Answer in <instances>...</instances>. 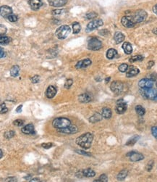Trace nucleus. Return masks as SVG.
I'll return each instance as SVG.
<instances>
[{
	"instance_id": "9d476101",
	"label": "nucleus",
	"mask_w": 157,
	"mask_h": 182,
	"mask_svg": "<svg viewBox=\"0 0 157 182\" xmlns=\"http://www.w3.org/2000/svg\"><path fill=\"white\" fill-rule=\"evenodd\" d=\"M127 103L123 100H120L117 101L115 107V111L117 114H123L127 110Z\"/></svg>"
},
{
	"instance_id": "a18cd8bd",
	"label": "nucleus",
	"mask_w": 157,
	"mask_h": 182,
	"mask_svg": "<svg viewBox=\"0 0 157 182\" xmlns=\"http://www.w3.org/2000/svg\"><path fill=\"white\" fill-rule=\"evenodd\" d=\"M153 161H149L148 163L147 164V166H146V170L148 171H151L152 168H153Z\"/></svg>"
},
{
	"instance_id": "a878e982",
	"label": "nucleus",
	"mask_w": 157,
	"mask_h": 182,
	"mask_svg": "<svg viewBox=\"0 0 157 182\" xmlns=\"http://www.w3.org/2000/svg\"><path fill=\"white\" fill-rule=\"evenodd\" d=\"M102 116L103 118H104L106 119H109L112 117V112L111 109L108 107H104L102 109Z\"/></svg>"
},
{
	"instance_id": "2eb2a0df",
	"label": "nucleus",
	"mask_w": 157,
	"mask_h": 182,
	"mask_svg": "<svg viewBox=\"0 0 157 182\" xmlns=\"http://www.w3.org/2000/svg\"><path fill=\"white\" fill-rule=\"evenodd\" d=\"M93 96L90 93H83L82 95H79L78 100L80 102L82 103H88L92 101Z\"/></svg>"
},
{
	"instance_id": "7c9ffc66",
	"label": "nucleus",
	"mask_w": 157,
	"mask_h": 182,
	"mask_svg": "<svg viewBox=\"0 0 157 182\" xmlns=\"http://www.w3.org/2000/svg\"><path fill=\"white\" fill-rule=\"evenodd\" d=\"M80 30H81V26H80V23H77V22H74L72 23V31H73V34H78L80 31Z\"/></svg>"
},
{
	"instance_id": "603ef678",
	"label": "nucleus",
	"mask_w": 157,
	"mask_h": 182,
	"mask_svg": "<svg viewBox=\"0 0 157 182\" xmlns=\"http://www.w3.org/2000/svg\"><path fill=\"white\" fill-rule=\"evenodd\" d=\"M5 56H6L5 52H4V50H3L2 48H1V55H0V57L3 58V57H5Z\"/></svg>"
},
{
	"instance_id": "c9c22d12",
	"label": "nucleus",
	"mask_w": 157,
	"mask_h": 182,
	"mask_svg": "<svg viewBox=\"0 0 157 182\" xmlns=\"http://www.w3.org/2000/svg\"><path fill=\"white\" fill-rule=\"evenodd\" d=\"M97 16H98V14L96 13V12H88V13L86 14V15H85L86 18H87V19H88V20L94 19V18H96Z\"/></svg>"
},
{
	"instance_id": "09e8293b",
	"label": "nucleus",
	"mask_w": 157,
	"mask_h": 182,
	"mask_svg": "<svg viewBox=\"0 0 157 182\" xmlns=\"http://www.w3.org/2000/svg\"><path fill=\"white\" fill-rule=\"evenodd\" d=\"M64 11H65V10H55L52 11V15H60L62 14Z\"/></svg>"
},
{
	"instance_id": "8fccbe9b",
	"label": "nucleus",
	"mask_w": 157,
	"mask_h": 182,
	"mask_svg": "<svg viewBox=\"0 0 157 182\" xmlns=\"http://www.w3.org/2000/svg\"><path fill=\"white\" fill-rule=\"evenodd\" d=\"M41 146H42V147H43V148H45V149H49L52 147L53 144L52 143H44V144H42Z\"/></svg>"
},
{
	"instance_id": "79ce46f5",
	"label": "nucleus",
	"mask_w": 157,
	"mask_h": 182,
	"mask_svg": "<svg viewBox=\"0 0 157 182\" xmlns=\"http://www.w3.org/2000/svg\"><path fill=\"white\" fill-rule=\"evenodd\" d=\"M7 111H8V108L6 107L5 104H4V103H2V104L1 105V114L6 113Z\"/></svg>"
},
{
	"instance_id": "864d4df0",
	"label": "nucleus",
	"mask_w": 157,
	"mask_h": 182,
	"mask_svg": "<svg viewBox=\"0 0 157 182\" xmlns=\"http://www.w3.org/2000/svg\"><path fill=\"white\" fill-rule=\"evenodd\" d=\"M148 64V68H151V67L154 65V62H153V61H150Z\"/></svg>"
},
{
	"instance_id": "39448f33",
	"label": "nucleus",
	"mask_w": 157,
	"mask_h": 182,
	"mask_svg": "<svg viewBox=\"0 0 157 182\" xmlns=\"http://www.w3.org/2000/svg\"><path fill=\"white\" fill-rule=\"evenodd\" d=\"M102 47V43L99 39L96 37H92L88 42V49L93 50V51H96L99 50Z\"/></svg>"
},
{
	"instance_id": "a211bd4d",
	"label": "nucleus",
	"mask_w": 157,
	"mask_h": 182,
	"mask_svg": "<svg viewBox=\"0 0 157 182\" xmlns=\"http://www.w3.org/2000/svg\"><path fill=\"white\" fill-rule=\"evenodd\" d=\"M68 0H49V4L54 7H60L65 5Z\"/></svg>"
},
{
	"instance_id": "4468645a",
	"label": "nucleus",
	"mask_w": 157,
	"mask_h": 182,
	"mask_svg": "<svg viewBox=\"0 0 157 182\" xmlns=\"http://www.w3.org/2000/svg\"><path fill=\"white\" fill-rule=\"evenodd\" d=\"M92 62L90 59L87 58V59H83V60H80L79 62H77V64L75 65V68L76 69H83L85 67L90 66L91 65Z\"/></svg>"
},
{
	"instance_id": "c03bdc74",
	"label": "nucleus",
	"mask_w": 157,
	"mask_h": 182,
	"mask_svg": "<svg viewBox=\"0 0 157 182\" xmlns=\"http://www.w3.org/2000/svg\"><path fill=\"white\" fill-rule=\"evenodd\" d=\"M39 76H38V75H36V76H34L33 78H31V82L33 84H36V83L39 82Z\"/></svg>"
},
{
	"instance_id": "ea45409f",
	"label": "nucleus",
	"mask_w": 157,
	"mask_h": 182,
	"mask_svg": "<svg viewBox=\"0 0 157 182\" xmlns=\"http://www.w3.org/2000/svg\"><path fill=\"white\" fill-rule=\"evenodd\" d=\"M7 19L10 20V22H16L17 20H18V16H17V15L12 14V15H10V16L7 18Z\"/></svg>"
},
{
	"instance_id": "680f3d73",
	"label": "nucleus",
	"mask_w": 157,
	"mask_h": 182,
	"mask_svg": "<svg viewBox=\"0 0 157 182\" xmlns=\"http://www.w3.org/2000/svg\"><path fill=\"white\" fill-rule=\"evenodd\" d=\"M156 87H157V83H156Z\"/></svg>"
},
{
	"instance_id": "bb28decb",
	"label": "nucleus",
	"mask_w": 157,
	"mask_h": 182,
	"mask_svg": "<svg viewBox=\"0 0 157 182\" xmlns=\"http://www.w3.org/2000/svg\"><path fill=\"white\" fill-rule=\"evenodd\" d=\"M20 70H21V68H20V67L18 66V65H14V66H12L10 69V75L12 77L18 76L20 73Z\"/></svg>"
},
{
	"instance_id": "cd10ccee",
	"label": "nucleus",
	"mask_w": 157,
	"mask_h": 182,
	"mask_svg": "<svg viewBox=\"0 0 157 182\" xmlns=\"http://www.w3.org/2000/svg\"><path fill=\"white\" fill-rule=\"evenodd\" d=\"M117 55V52L114 49H109L107 52V57L109 59H114Z\"/></svg>"
},
{
	"instance_id": "3c124183",
	"label": "nucleus",
	"mask_w": 157,
	"mask_h": 182,
	"mask_svg": "<svg viewBox=\"0 0 157 182\" xmlns=\"http://www.w3.org/2000/svg\"><path fill=\"white\" fill-rule=\"evenodd\" d=\"M17 179L15 177H10V178H7L5 179V181H16Z\"/></svg>"
},
{
	"instance_id": "5701e85b",
	"label": "nucleus",
	"mask_w": 157,
	"mask_h": 182,
	"mask_svg": "<svg viewBox=\"0 0 157 182\" xmlns=\"http://www.w3.org/2000/svg\"><path fill=\"white\" fill-rule=\"evenodd\" d=\"M114 41H115L116 44H119L122 43V42L125 40V35H124L122 33L119 32V31H118V32H116L115 34H114Z\"/></svg>"
},
{
	"instance_id": "f03ea898",
	"label": "nucleus",
	"mask_w": 157,
	"mask_h": 182,
	"mask_svg": "<svg viewBox=\"0 0 157 182\" xmlns=\"http://www.w3.org/2000/svg\"><path fill=\"white\" fill-rule=\"evenodd\" d=\"M71 125V121L66 118H57L52 122V125L57 129H62Z\"/></svg>"
},
{
	"instance_id": "58836bf2",
	"label": "nucleus",
	"mask_w": 157,
	"mask_h": 182,
	"mask_svg": "<svg viewBox=\"0 0 157 182\" xmlns=\"http://www.w3.org/2000/svg\"><path fill=\"white\" fill-rule=\"evenodd\" d=\"M72 84H73V81H72V79L67 80L65 84V87L66 88V89H69V88L72 85Z\"/></svg>"
},
{
	"instance_id": "0eeeda50",
	"label": "nucleus",
	"mask_w": 157,
	"mask_h": 182,
	"mask_svg": "<svg viewBox=\"0 0 157 182\" xmlns=\"http://www.w3.org/2000/svg\"><path fill=\"white\" fill-rule=\"evenodd\" d=\"M104 24L103 20L101 19H96L90 22L86 26V32H91L94 30L98 29Z\"/></svg>"
},
{
	"instance_id": "393cba45",
	"label": "nucleus",
	"mask_w": 157,
	"mask_h": 182,
	"mask_svg": "<svg viewBox=\"0 0 157 182\" xmlns=\"http://www.w3.org/2000/svg\"><path fill=\"white\" fill-rule=\"evenodd\" d=\"M82 172H83V176L87 177V178H91V177H94L96 176V173L91 168H86Z\"/></svg>"
},
{
	"instance_id": "6ab92c4d",
	"label": "nucleus",
	"mask_w": 157,
	"mask_h": 182,
	"mask_svg": "<svg viewBox=\"0 0 157 182\" xmlns=\"http://www.w3.org/2000/svg\"><path fill=\"white\" fill-rule=\"evenodd\" d=\"M22 132L25 134H35V130H34V125L32 123L25 125L21 129Z\"/></svg>"
},
{
	"instance_id": "423d86ee",
	"label": "nucleus",
	"mask_w": 157,
	"mask_h": 182,
	"mask_svg": "<svg viewBox=\"0 0 157 182\" xmlns=\"http://www.w3.org/2000/svg\"><path fill=\"white\" fill-rule=\"evenodd\" d=\"M133 18L136 23H141L146 19L147 12L144 10H138L135 12L134 15H133Z\"/></svg>"
},
{
	"instance_id": "49530a36",
	"label": "nucleus",
	"mask_w": 157,
	"mask_h": 182,
	"mask_svg": "<svg viewBox=\"0 0 157 182\" xmlns=\"http://www.w3.org/2000/svg\"><path fill=\"white\" fill-rule=\"evenodd\" d=\"M151 134L157 139V126H153L151 128Z\"/></svg>"
},
{
	"instance_id": "13d9d810",
	"label": "nucleus",
	"mask_w": 157,
	"mask_h": 182,
	"mask_svg": "<svg viewBox=\"0 0 157 182\" xmlns=\"http://www.w3.org/2000/svg\"><path fill=\"white\" fill-rule=\"evenodd\" d=\"M153 32L154 33V34H156V35H157V29H154V30H153Z\"/></svg>"
},
{
	"instance_id": "6e6d98bb",
	"label": "nucleus",
	"mask_w": 157,
	"mask_h": 182,
	"mask_svg": "<svg viewBox=\"0 0 157 182\" xmlns=\"http://www.w3.org/2000/svg\"><path fill=\"white\" fill-rule=\"evenodd\" d=\"M153 12H154L156 15H157V4H155L153 7Z\"/></svg>"
},
{
	"instance_id": "bf43d9fd",
	"label": "nucleus",
	"mask_w": 157,
	"mask_h": 182,
	"mask_svg": "<svg viewBox=\"0 0 157 182\" xmlns=\"http://www.w3.org/2000/svg\"><path fill=\"white\" fill-rule=\"evenodd\" d=\"M110 80V78H107V79H106V82H109V81Z\"/></svg>"
},
{
	"instance_id": "9b49d317",
	"label": "nucleus",
	"mask_w": 157,
	"mask_h": 182,
	"mask_svg": "<svg viewBox=\"0 0 157 182\" xmlns=\"http://www.w3.org/2000/svg\"><path fill=\"white\" fill-rule=\"evenodd\" d=\"M127 157L130 158V160L133 162H138L144 159V156L141 153H137V152L133 151L130 152L127 154Z\"/></svg>"
},
{
	"instance_id": "f257e3e1",
	"label": "nucleus",
	"mask_w": 157,
	"mask_h": 182,
	"mask_svg": "<svg viewBox=\"0 0 157 182\" xmlns=\"http://www.w3.org/2000/svg\"><path fill=\"white\" fill-rule=\"evenodd\" d=\"M93 139H94V136L91 133H85V134H82L76 139V143L78 144L82 148L87 150L91 147V144H92Z\"/></svg>"
},
{
	"instance_id": "412c9836",
	"label": "nucleus",
	"mask_w": 157,
	"mask_h": 182,
	"mask_svg": "<svg viewBox=\"0 0 157 182\" xmlns=\"http://www.w3.org/2000/svg\"><path fill=\"white\" fill-rule=\"evenodd\" d=\"M57 94V89L54 86H49L46 91V96L47 98L52 99Z\"/></svg>"
},
{
	"instance_id": "6e6552de",
	"label": "nucleus",
	"mask_w": 157,
	"mask_h": 182,
	"mask_svg": "<svg viewBox=\"0 0 157 182\" xmlns=\"http://www.w3.org/2000/svg\"><path fill=\"white\" fill-rule=\"evenodd\" d=\"M121 23L125 28H133L136 24L132 15H125L122 17L121 19Z\"/></svg>"
},
{
	"instance_id": "72a5a7b5",
	"label": "nucleus",
	"mask_w": 157,
	"mask_h": 182,
	"mask_svg": "<svg viewBox=\"0 0 157 182\" xmlns=\"http://www.w3.org/2000/svg\"><path fill=\"white\" fill-rule=\"evenodd\" d=\"M143 59H144V57H143V56L136 55L130 58V59H129V61H130V62H136V61H141L143 60Z\"/></svg>"
},
{
	"instance_id": "4c0bfd02",
	"label": "nucleus",
	"mask_w": 157,
	"mask_h": 182,
	"mask_svg": "<svg viewBox=\"0 0 157 182\" xmlns=\"http://www.w3.org/2000/svg\"><path fill=\"white\" fill-rule=\"evenodd\" d=\"M128 67H128V65H127V64L122 63L119 66V70L120 72H122V73H125V72L127 71Z\"/></svg>"
},
{
	"instance_id": "4d7b16f0",
	"label": "nucleus",
	"mask_w": 157,
	"mask_h": 182,
	"mask_svg": "<svg viewBox=\"0 0 157 182\" xmlns=\"http://www.w3.org/2000/svg\"><path fill=\"white\" fill-rule=\"evenodd\" d=\"M40 180H39V178H32V179H31L30 180V181H39Z\"/></svg>"
},
{
	"instance_id": "ddd939ff",
	"label": "nucleus",
	"mask_w": 157,
	"mask_h": 182,
	"mask_svg": "<svg viewBox=\"0 0 157 182\" xmlns=\"http://www.w3.org/2000/svg\"><path fill=\"white\" fill-rule=\"evenodd\" d=\"M78 129H77V126L76 125H69V126L66 127V128H62V129H59L58 131L62 134H75L77 132Z\"/></svg>"
},
{
	"instance_id": "473e14b6",
	"label": "nucleus",
	"mask_w": 157,
	"mask_h": 182,
	"mask_svg": "<svg viewBox=\"0 0 157 182\" xmlns=\"http://www.w3.org/2000/svg\"><path fill=\"white\" fill-rule=\"evenodd\" d=\"M12 41V39L9 37H3V36H1L0 37V44L1 45H4V44H7Z\"/></svg>"
},
{
	"instance_id": "b1692460",
	"label": "nucleus",
	"mask_w": 157,
	"mask_h": 182,
	"mask_svg": "<svg viewBox=\"0 0 157 182\" xmlns=\"http://www.w3.org/2000/svg\"><path fill=\"white\" fill-rule=\"evenodd\" d=\"M122 49H123L125 54H130L133 52V47H132L131 44L129 42H124L122 44Z\"/></svg>"
},
{
	"instance_id": "f8f14e48",
	"label": "nucleus",
	"mask_w": 157,
	"mask_h": 182,
	"mask_svg": "<svg viewBox=\"0 0 157 182\" xmlns=\"http://www.w3.org/2000/svg\"><path fill=\"white\" fill-rule=\"evenodd\" d=\"M138 86L141 89H149L153 86V81L148 78H143L138 82Z\"/></svg>"
},
{
	"instance_id": "20e7f679",
	"label": "nucleus",
	"mask_w": 157,
	"mask_h": 182,
	"mask_svg": "<svg viewBox=\"0 0 157 182\" xmlns=\"http://www.w3.org/2000/svg\"><path fill=\"white\" fill-rule=\"evenodd\" d=\"M70 31L71 29L70 26H67V25H64V26H60V28L57 29L55 32V35L59 39H65L68 37Z\"/></svg>"
},
{
	"instance_id": "de8ad7c7",
	"label": "nucleus",
	"mask_w": 157,
	"mask_h": 182,
	"mask_svg": "<svg viewBox=\"0 0 157 182\" xmlns=\"http://www.w3.org/2000/svg\"><path fill=\"white\" fill-rule=\"evenodd\" d=\"M76 153L80 154V155H85V156H91V154L89 153H87V152L83 151V150H76Z\"/></svg>"
},
{
	"instance_id": "e433bc0d",
	"label": "nucleus",
	"mask_w": 157,
	"mask_h": 182,
	"mask_svg": "<svg viewBox=\"0 0 157 182\" xmlns=\"http://www.w3.org/2000/svg\"><path fill=\"white\" fill-rule=\"evenodd\" d=\"M15 131H7V132L4 133V138H5V139H10L11 138H12L14 136H15Z\"/></svg>"
},
{
	"instance_id": "c756f323",
	"label": "nucleus",
	"mask_w": 157,
	"mask_h": 182,
	"mask_svg": "<svg viewBox=\"0 0 157 182\" xmlns=\"http://www.w3.org/2000/svg\"><path fill=\"white\" fill-rule=\"evenodd\" d=\"M140 136H134L132 138H130L127 142H126V145L127 146H133L135 144L138 142V140L139 139Z\"/></svg>"
},
{
	"instance_id": "a19ab883",
	"label": "nucleus",
	"mask_w": 157,
	"mask_h": 182,
	"mask_svg": "<svg viewBox=\"0 0 157 182\" xmlns=\"http://www.w3.org/2000/svg\"><path fill=\"white\" fill-rule=\"evenodd\" d=\"M23 123H24L23 120H20V119H18V120H15V121L13 122V124L14 125H16V126H19V127L22 126V125H23Z\"/></svg>"
},
{
	"instance_id": "f704fd0d",
	"label": "nucleus",
	"mask_w": 157,
	"mask_h": 182,
	"mask_svg": "<svg viewBox=\"0 0 157 182\" xmlns=\"http://www.w3.org/2000/svg\"><path fill=\"white\" fill-rule=\"evenodd\" d=\"M94 181H96V182H107V181H108V177H107V176L106 175V174H102V175H101L100 176H99V178H98V179L95 180Z\"/></svg>"
},
{
	"instance_id": "4be33fe9",
	"label": "nucleus",
	"mask_w": 157,
	"mask_h": 182,
	"mask_svg": "<svg viewBox=\"0 0 157 182\" xmlns=\"http://www.w3.org/2000/svg\"><path fill=\"white\" fill-rule=\"evenodd\" d=\"M102 118H103L102 115H101V114L99 113V112H96V113L94 114V115L90 118L89 122L91 123H97V122L101 121V120H102Z\"/></svg>"
},
{
	"instance_id": "1a4fd4ad",
	"label": "nucleus",
	"mask_w": 157,
	"mask_h": 182,
	"mask_svg": "<svg viewBox=\"0 0 157 182\" xmlns=\"http://www.w3.org/2000/svg\"><path fill=\"white\" fill-rule=\"evenodd\" d=\"M110 89H111L112 92H114V93L119 94L123 91L124 84L119 81H113L112 83L111 86H110Z\"/></svg>"
},
{
	"instance_id": "aec40b11",
	"label": "nucleus",
	"mask_w": 157,
	"mask_h": 182,
	"mask_svg": "<svg viewBox=\"0 0 157 182\" xmlns=\"http://www.w3.org/2000/svg\"><path fill=\"white\" fill-rule=\"evenodd\" d=\"M31 8L33 10H38L41 7L43 2L42 0H29Z\"/></svg>"
},
{
	"instance_id": "dca6fc26",
	"label": "nucleus",
	"mask_w": 157,
	"mask_h": 182,
	"mask_svg": "<svg viewBox=\"0 0 157 182\" xmlns=\"http://www.w3.org/2000/svg\"><path fill=\"white\" fill-rule=\"evenodd\" d=\"M12 14V10L11 7L7 5H2L1 7V16L4 18H7Z\"/></svg>"
},
{
	"instance_id": "2f4dec72",
	"label": "nucleus",
	"mask_w": 157,
	"mask_h": 182,
	"mask_svg": "<svg viewBox=\"0 0 157 182\" xmlns=\"http://www.w3.org/2000/svg\"><path fill=\"white\" fill-rule=\"evenodd\" d=\"M136 111L137 114L140 116H144L146 113L145 108L141 105H137L136 107Z\"/></svg>"
},
{
	"instance_id": "052dcab7",
	"label": "nucleus",
	"mask_w": 157,
	"mask_h": 182,
	"mask_svg": "<svg viewBox=\"0 0 157 182\" xmlns=\"http://www.w3.org/2000/svg\"><path fill=\"white\" fill-rule=\"evenodd\" d=\"M2 157H3V153H2V150H1V157H0V158H2Z\"/></svg>"
},
{
	"instance_id": "37998d69",
	"label": "nucleus",
	"mask_w": 157,
	"mask_h": 182,
	"mask_svg": "<svg viewBox=\"0 0 157 182\" xmlns=\"http://www.w3.org/2000/svg\"><path fill=\"white\" fill-rule=\"evenodd\" d=\"M6 32H7V28H6L4 25H1V26H0V34H1V36H3L4 34H5Z\"/></svg>"
},
{
	"instance_id": "7ed1b4c3",
	"label": "nucleus",
	"mask_w": 157,
	"mask_h": 182,
	"mask_svg": "<svg viewBox=\"0 0 157 182\" xmlns=\"http://www.w3.org/2000/svg\"><path fill=\"white\" fill-rule=\"evenodd\" d=\"M141 95L146 100H157V90L151 89H142L141 91Z\"/></svg>"
},
{
	"instance_id": "5fc2aeb1",
	"label": "nucleus",
	"mask_w": 157,
	"mask_h": 182,
	"mask_svg": "<svg viewBox=\"0 0 157 182\" xmlns=\"http://www.w3.org/2000/svg\"><path fill=\"white\" fill-rule=\"evenodd\" d=\"M22 107H23V105H19L18 107H17V109H16V112H21V110H22Z\"/></svg>"
},
{
	"instance_id": "f3484780",
	"label": "nucleus",
	"mask_w": 157,
	"mask_h": 182,
	"mask_svg": "<svg viewBox=\"0 0 157 182\" xmlns=\"http://www.w3.org/2000/svg\"><path fill=\"white\" fill-rule=\"evenodd\" d=\"M139 69L137 68L135 66H130L128 67L127 70L126 71V76L127 78H131V77L136 76L139 73Z\"/></svg>"
},
{
	"instance_id": "c85d7f7f",
	"label": "nucleus",
	"mask_w": 157,
	"mask_h": 182,
	"mask_svg": "<svg viewBox=\"0 0 157 182\" xmlns=\"http://www.w3.org/2000/svg\"><path fill=\"white\" fill-rule=\"evenodd\" d=\"M127 173H128V172H127V170L121 171L118 173L117 176V178L118 181H124L125 178L127 177Z\"/></svg>"
}]
</instances>
